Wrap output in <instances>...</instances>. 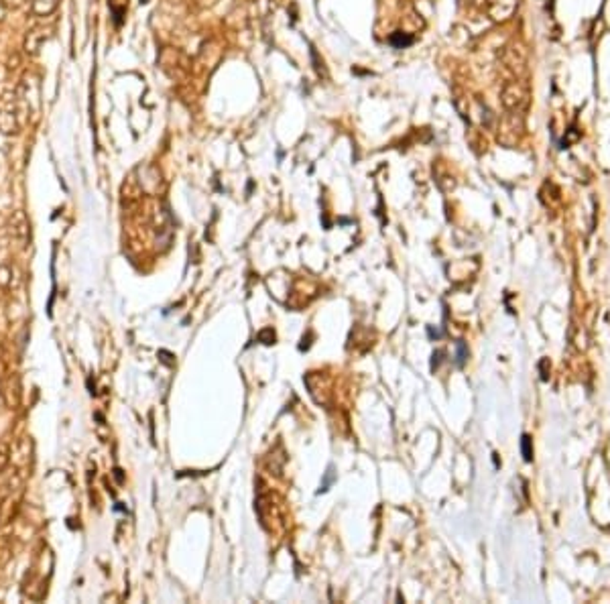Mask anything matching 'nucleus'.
<instances>
[{
	"label": "nucleus",
	"instance_id": "obj_1",
	"mask_svg": "<svg viewBox=\"0 0 610 604\" xmlns=\"http://www.w3.org/2000/svg\"><path fill=\"white\" fill-rule=\"evenodd\" d=\"M19 130L17 122V98L6 94L0 98V132L10 135Z\"/></svg>",
	"mask_w": 610,
	"mask_h": 604
},
{
	"label": "nucleus",
	"instance_id": "obj_2",
	"mask_svg": "<svg viewBox=\"0 0 610 604\" xmlns=\"http://www.w3.org/2000/svg\"><path fill=\"white\" fill-rule=\"evenodd\" d=\"M527 88H523L518 82H513L509 84L505 92H503V102L509 110H521L527 106Z\"/></svg>",
	"mask_w": 610,
	"mask_h": 604
},
{
	"label": "nucleus",
	"instance_id": "obj_3",
	"mask_svg": "<svg viewBox=\"0 0 610 604\" xmlns=\"http://www.w3.org/2000/svg\"><path fill=\"white\" fill-rule=\"evenodd\" d=\"M517 0H487V10L490 19L494 21H507L515 12Z\"/></svg>",
	"mask_w": 610,
	"mask_h": 604
},
{
	"label": "nucleus",
	"instance_id": "obj_4",
	"mask_svg": "<svg viewBox=\"0 0 610 604\" xmlns=\"http://www.w3.org/2000/svg\"><path fill=\"white\" fill-rule=\"evenodd\" d=\"M58 4H60V0H35L33 2V12L39 15V17H47L58 8Z\"/></svg>",
	"mask_w": 610,
	"mask_h": 604
},
{
	"label": "nucleus",
	"instance_id": "obj_5",
	"mask_svg": "<svg viewBox=\"0 0 610 604\" xmlns=\"http://www.w3.org/2000/svg\"><path fill=\"white\" fill-rule=\"evenodd\" d=\"M45 39H47V37H45V33H43L41 29L31 31L29 35H27V43H25L27 51H31V53H37V51H39V47H41V43H43Z\"/></svg>",
	"mask_w": 610,
	"mask_h": 604
},
{
	"label": "nucleus",
	"instance_id": "obj_6",
	"mask_svg": "<svg viewBox=\"0 0 610 604\" xmlns=\"http://www.w3.org/2000/svg\"><path fill=\"white\" fill-rule=\"evenodd\" d=\"M108 4H110V8H112V12H114L116 25H121L122 15H124L126 8H128V0H108Z\"/></svg>",
	"mask_w": 610,
	"mask_h": 604
},
{
	"label": "nucleus",
	"instance_id": "obj_7",
	"mask_svg": "<svg viewBox=\"0 0 610 604\" xmlns=\"http://www.w3.org/2000/svg\"><path fill=\"white\" fill-rule=\"evenodd\" d=\"M521 450H523V458H525V462H531V460H533L531 438H529V435H523V440H521Z\"/></svg>",
	"mask_w": 610,
	"mask_h": 604
},
{
	"label": "nucleus",
	"instance_id": "obj_8",
	"mask_svg": "<svg viewBox=\"0 0 610 604\" xmlns=\"http://www.w3.org/2000/svg\"><path fill=\"white\" fill-rule=\"evenodd\" d=\"M8 464V444L0 442V470Z\"/></svg>",
	"mask_w": 610,
	"mask_h": 604
},
{
	"label": "nucleus",
	"instance_id": "obj_9",
	"mask_svg": "<svg viewBox=\"0 0 610 604\" xmlns=\"http://www.w3.org/2000/svg\"><path fill=\"white\" fill-rule=\"evenodd\" d=\"M6 6H19V4H23L25 0H2Z\"/></svg>",
	"mask_w": 610,
	"mask_h": 604
}]
</instances>
